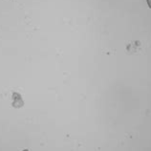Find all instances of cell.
I'll return each mask as SVG.
<instances>
[{
	"mask_svg": "<svg viewBox=\"0 0 151 151\" xmlns=\"http://www.w3.org/2000/svg\"><path fill=\"white\" fill-rule=\"evenodd\" d=\"M13 98H14V103H13L14 107H15V108H19V107L23 106V101L21 99V96L18 93H14Z\"/></svg>",
	"mask_w": 151,
	"mask_h": 151,
	"instance_id": "cell-1",
	"label": "cell"
},
{
	"mask_svg": "<svg viewBox=\"0 0 151 151\" xmlns=\"http://www.w3.org/2000/svg\"><path fill=\"white\" fill-rule=\"evenodd\" d=\"M147 1V4H148V6H149V8L151 9V0H146Z\"/></svg>",
	"mask_w": 151,
	"mask_h": 151,
	"instance_id": "cell-2",
	"label": "cell"
},
{
	"mask_svg": "<svg viewBox=\"0 0 151 151\" xmlns=\"http://www.w3.org/2000/svg\"><path fill=\"white\" fill-rule=\"evenodd\" d=\"M23 151H29V150H28V149H24V150H23Z\"/></svg>",
	"mask_w": 151,
	"mask_h": 151,
	"instance_id": "cell-3",
	"label": "cell"
}]
</instances>
